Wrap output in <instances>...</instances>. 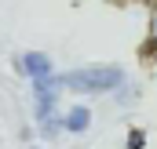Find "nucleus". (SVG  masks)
Segmentation results:
<instances>
[{
  "instance_id": "f257e3e1",
  "label": "nucleus",
  "mask_w": 157,
  "mask_h": 149,
  "mask_svg": "<svg viewBox=\"0 0 157 149\" xmlns=\"http://www.w3.org/2000/svg\"><path fill=\"white\" fill-rule=\"evenodd\" d=\"M59 84L70 91H80V95H106V91H117L124 84V73L117 66H84V69L59 76Z\"/></svg>"
},
{
  "instance_id": "f03ea898",
  "label": "nucleus",
  "mask_w": 157,
  "mask_h": 149,
  "mask_svg": "<svg viewBox=\"0 0 157 149\" xmlns=\"http://www.w3.org/2000/svg\"><path fill=\"white\" fill-rule=\"evenodd\" d=\"M62 91V84L55 80V76L48 73V76H33V95H37V124H40V131L51 138L59 127H62V120L55 116V95Z\"/></svg>"
},
{
  "instance_id": "7ed1b4c3",
  "label": "nucleus",
  "mask_w": 157,
  "mask_h": 149,
  "mask_svg": "<svg viewBox=\"0 0 157 149\" xmlns=\"http://www.w3.org/2000/svg\"><path fill=\"white\" fill-rule=\"evenodd\" d=\"M62 127H66V131H73V135L88 131V127H91V109H88V106H73V109L62 116Z\"/></svg>"
},
{
  "instance_id": "20e7f679",
  "label": "nucleus",
  "mask_w": 157,
  "mask_h": 149,
  "mask_svg": "<svg viewBox=\"0 0 157 149\" xmlns=\"http://www.w3.org/2000/svg\"><path fill=\"white\" fill-rule=\"evenodd\" d=\"M22 69L33 80V76H48L51 73V62H48V55H40V51H26V55H22Z\"/></svg>"
},
{
  "instance_id": "39448f33",
  "label": "nucleus",
  "mask_w": 157,
  "mask_h": 149,
  "mask_svg": "<svg viewBox=\"0 0 157 149\" xmlns=\"http://www.w3.org/2000/svg\"><path fill=\"white\" fill-rule=\"evenodd\" d=\"M143 146H146V131H139V127L128 131V149H143Z\"/></svg>"
}]
</instances>
